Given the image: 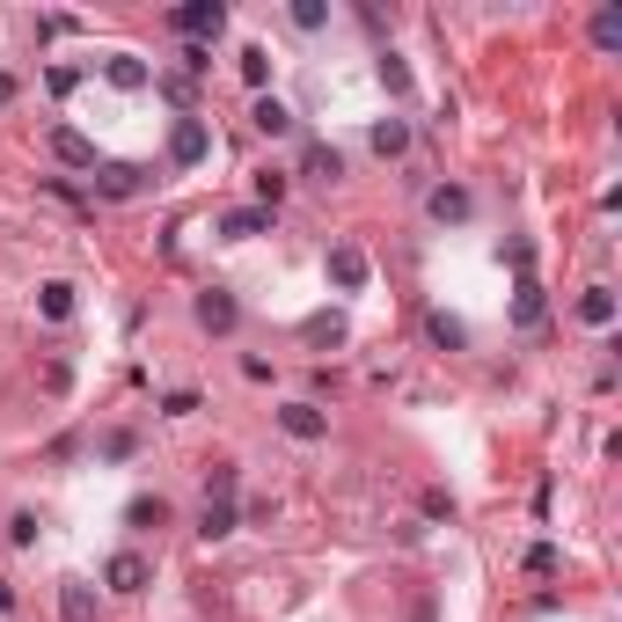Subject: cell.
<instances>
[{
	"mask_svg": "<svg viewBox=\"0 0 622 622\" xmlns=\"http://www.w3.org/2000/svg\"><path fill=\"white\" fill-rule=\"evenodd\" d=\"M206 154H213V125L184 110V118L168 125V168H198Z\"/></svg>",
	"mask_w": 622,
	"mask_h": 622,
	"instance_id": "6da1fadb",
	"label": "cell"
},
{
	"mask_svg": "<svg viewBox=\"0 0 622 622\" xmlns=\"http://www.w3.org/2000/svg\"><path fill=\"white\" fill-rule=\"evenodd\" d=\"M322 271H330V293H366V279H374V263H366L360 242H330Z\"/></svg>",
	"mask_w": 622,
	"mask_h": 622,
	"instance_id": "7a4b0ae2",
	"label": "cell"
},
{
	"mask_svg": "<svg viewBox=\"0 0 622 622\" xmlns=\"http://www.w3.org/2000/svg\"><path fill=\"white\" fill-rule=\"evenodd\" d=\"M279 432L301 439V447H322V439H330V410L308 403V396H293V403H279Z\"/></svg>",
	"mask_w": 622,
	"mask_h": 622,
	"instance_id": "3957f363",
	"label": "cell"
},
{
	"mask_svg": "<svg viewBox=\"0 0 622 622\" xmlns=\"http://www.w3.org/2000/svg\"><path fill=\"white\" fill-rule=\"evenodd\" d=\"M168 30L191 37V45H206V37L227 30V8H220V0H184V8H168Z\"/></svg>",
	"mask_w": 622,
	"mask_h": 622,
	"instance_id": "277c9868",
	"label": "cell"
},
{
	"mask_svg": "<svg viewBox=\"0 0 622 622\" xmlns=\"http://www.w3.org/2000/svg\"><path fill=\"white\" fill-rule=\"evenodd\" d=\"M191 322H198L206 337H235V322H242V301H235L227 286H206V293L191 301Z\"/></svg>",
	"mask_w": 622,
	"mask_h": 622,
	"instance_id": "5b68a950",
	"label": "cell"
},
{
	"mask_svg": "<svg viewBox=\"0 0 622 622\" xmlns=\"http://www.w3.org/2000/svg\"><path fill=\"white\" fill-rule=\"evenodd\" d=\"M89 176H96V198H140L154 184V168H140V162H96Z\"/></svg>",
	"mask_w": 622,
	"mask_h": 622,
	"instance_id": "8992f818",
	"label": "cell"
},
{
	"mask_svg": "<svg viewBox=\"0 0 622 622\" xmlns=\"http://www.w3.org/2000/svg\"><path fill=\"white\" fill-rule=\"evenodd\" d=\"M103 81H110L118 96H140V89H154V67H146L140 51H110V59H103Z\"/></svg>",
	"mask_w": 622,
	"mask_h": 622,
	"instance_id": "52a82bcc",
	"label": "cell"
},
{
	"mask_svg": "<svg viewBox=\"0 0 622 622\" xmlns=\"http://www.w3.org/2000/svg\"><path fill=\"white\" fill-rule=\"evenodd\" d=\"M146 578H154V564H146L140 550H118L103 564V586H110V594H146Z\"/></svg>",
	"mask_w": 622,
	"mask_h": 622,
	"instance_id": "ba28073f",
	"label": "cell"
},
{
	"mask_svg": "<svg viewBox=\"0 0 622 622\" xmlns=\"http://www.w3.org/2000/svg\"><path fill=\"white\" fill-rule=\"evenodd\" d=\"M425 213L439 220V227H461V220L477 213V198L461 191V184H432V191H425Z\"/></svg>",
	"mask_w": 622,
	"mask_h": 622,
	"instance_id": "9c48e42d",
	"label": "cell"
},
{
	"mask_svg": "<svg viewBox=\"0 0 622 622\" xmlns=\"http://www.w3.org/2000/svg\"><path fill=\"white\" fill-rule=\"evenodd\" d=\"M257 235H271V213L263 206H227L220 213V242H257Z\"/></svg>",
	"mask_w": 622,
	"mask_h": 622,
	"instance_id": "30bf717a",
	"label": "cell"
},
{
	"mask_svg": "<svg viewBox=\"0 0 622 622\" xmlns=\"http://www.w3.org/2000/svg\"><path fill=\"white\" fill-rule=\"evenodd\" d=\"M51 154L67 168H96V140H89L81 125H51Z\"/></svg>",
	"mask_w": 622,
	"mask_h": 622,
	"instance_id": "8fae6325",
	"label": "cell"
},
{
	"mask_svg": "<svg viewBox=\"0 0 622 622\" xmlns=\"http://www.w3.org/2000/svg\"><path fill=\"white\" fill-rule=\"evenodd\" d=\"M366 146H374L382 162H403V154H410V118H374V132H366Z\"/></svg>",
	"mask_w": 622,
	"mask_h": 622,
	"instance_id": "7c38bea8",
	"label": "cell"
},
{
	"mask_svg": "<svg viewBox=\"0 0 622 622\" xmlns=\"http://www.w3.org/2000/svg\"><path fill=\"white\" fill-rule=\"evenodd\" d=\"M125 527H132V535H154V527H168V498H162V491H140V498H125Z\"/></svg>",
	"mask_w": 622,
	"mask_h": 622,
	"instance_id": "4fadbf2b",
	"label": "cell"
},
{
	"mask_svg": "<svg viewBox=\"0 0 622 622\" xmlns=\"http://www.w3.org/2000/svg\"><path fill=\"white\" fill-rule=\"evenodd\" d=\"M59 622H96V586L89 578H59Z\"/></svg>",
	"mask_w": 622,
	"mask_h": 622,
	"instance_id": "5bb4252c",
	"label": "cell"
},
{
	"mask_svg": "<svg viewBox=\"0 0 622 622\" xmlns=\"http://www.w3.org/2000/svg\"><path fill=\"white\" fill-rule=\"evenodd\" d=\"M572 315L586 322V330H615V286H586Z\"/></svg>",
	"mask_w": 622,
	"mask_h": 622,
	"instance_id": "9a60e30c",
	"label": "cell"
},
{
	"mask_svg": "<svg viewBox=\"0 0 622 622\" xmlns=\"http://www.w3.org/2000/svg\"><path fill=\"white\" fill-rule=\"evenodd\" d=\"M301 337H308L315 352H337V344L352 337V322H344V315H337V308H322V315H308V322H301Z\"/></svg>",
	"mask_w": 622,
	"mask_h": 622,
	"instance_id": "2e32d148",
	"label": "cell"
},
{
	"mask_svg": "<svg viewBox=\"0 0 622 622\" xmlns=\"http://www.w3.org/2000/svg\"><path fill=\"white\" fill-rule=\"evenodd\" d=\"M235 527H242V505L235 498H206V513H198V535H206V542H227Z\"/></svg>",
	"mask_w": 622,
	"mask_h": 622,
	"instance_id": "e0dca14e",
	"label": "cell"
},
{
	"mask_svg": "<svg viewBox=\"0 0 622 622\" xmlns=\"http://www.w3.org/2000/svg\"><path fill=\"white\" fill-rule=\"evenodd\" d=\"M73 279H45V286H37V315H45V322H73Z\"/></svg>",
	"mask_w": 622,
	"mask_h": 622,
	"instance_id": "ac0fdd59",
	"label": "cell"
},
{
	"mask_svg": "<svg viewBox=\"0 0 622 622\" xmlns=\"http://www.w3.org/2000/svg\"><path fill=\"white\" fill-rule=\"evenodd\" d=\"M249 125H257L263 140H286V132H293V110L279 96H257V103H249Z\"/></svg>",
	"mask_w": 622,
	"mask_h": 622,
	"instance_id": "d6986e66",
	"label": "cell"
},
{
	"mask_svg": "<svg viewBox=\"0 0 622 622\" xmlns=\"http://www.w3.org/2000/svg\"><path fill=\"white\" fill-rule=\"evenodd\" d=\"M425 337L439 344V352H461V344H469V322H461V315H447V308H432V315H425Z\"/></svg>",
	"mask_w": 622,
	"mask_h": 622,
	"instance_id": "ffe728a7",
	"label": "cell"
},
{
	"mask_svg": "<svg viewBox=\"0 0 622 622\" xmlns=\"http://www.w3.org/2000/svg\"><path fill=\"white\" fill-rule=\"evenodd\" d=\"M301 168H308L315 184H337V176H344V154H337V146H322V140H308V154H301Z\"/></svg>",
	"mask_w": 622,
	"mask_h": 622,
	"instance_id": "44dd1931",
	"label": "cell"
},
{
	"mask_svg": "<svg viewBox=\"0 0 622 622\" xmlns=\"http://www.w3.org/2000/svg\"><path fill=\"white\" fill-rule=\"evenodd\" d=\"M235 67H242V81H249L257 96H271V51H263V45H242Z\"/></svg>",
	"mask_w": 622,
	"mask_h": 622,
	"instance_id": "7402d4cb",
	"label": "cell"
},
{
	"mask_svg": "<svg viewBox=\"0 0 622 622\" xmlns=\"http://www.w3.org/2000/svg\"><path fill=\"white\" fill-rule=\"evenodd\" d=\"M513 322H520V330H535V322H542V286H535V279H520V286H513Z\"/></svg>",
	"mask_w": 622,
	"mask_h": 622,
	"instance_id": "603a6c76",
	"label": "cell"
},
{
	"mask_svg": "<svg viewBox=\"0 0 622 622\" xmlns=\"http://www.w3.org/2000/svg\"><path fill=\"white\" fill-rule=\"evenodd\" d=\"M594 51H622V8H600L594 15Z\"/></svg>",
	"mask_w": 622,
	"mask_h": 622,
	"instance_id": "cb8c5ba5",
	"label": "cell"
},
{
	"mask_svg": "<svg viewBox=\"0 0 622 622\" xmlns=\"http://www.w3.org/2000/svg\"><path fill=\"white\" fill-rule=\"evenodd\" d=\"M286 15H293V30H308V37L315 30H330V8H322V0H293Z\"/></svg>",
	"mask_w": 622,
	"mask_h": 622,
	"instance_id": "d4e9b609",
	"label": "cell"
},
{
	"mask_svg": "<svg viewBox=\"0 0 622 622\" xmlns=\"http://www.w3.org/2000/svg\"><path fill=\"white\" fill-rule=\"evenodd\" d=\"M279 198H286V168H257V206L271 213Z\"/></svg>",
	"mask_w": 622,
	"mask_h": 622,
	"instance_id": "484cf974",
	"label": "cell"
},
{
	"mask_svg": "<svg viewBox=\"0 0 622 622\" xmlns=\"http://www.w3.org/2000/svg\"><path fill=\"white\" fill-rule=\"evenodd\" d=\"M37 535H45L37 513H15V520H8V542H15V550H37Z\"/></svg>",
	"mask_w": 622,
	"mask_h": 622,
	"instance_id": "4316f807",
	"label": "cell"
},
{
	"mask_svg": "<svg viewBox=\"0 0 622 622\" xmlns=\"http://www.w3.org/2000/svg\"><path fill=\"white\" fill-rule=\"evenodd\" d=\"M382 89L388 96H410V67L396 59V51H382Z\"/></svg>",
	"mask_w": 622,
	"mask_h": 622,
	"instance_id": "83f0119b",
	"label": "cell"
},
{
	"mask_svg": "<svg viewBox=\"0 0 622 622\" xmlns=\"http://www.w3.org/2000/svg\"><path fill=\"white\" fill-rule=\"evenodd\" d=\"M206 498H235V469H227V461L206 469Z\"/></svg>",
	"mask_w": 622,
	"mask_h": 622,
	"instance_id": "f1b7e54d",
	"label": "cell"
},
{
	"mask_svg": "<svg viewBox=\"0 0 622 622\" xmlns=\"http://www.w3.org/2000/svg\"><path fill=\"white\" fill-rule=\"evenodd\" d=\"M556 564H564V556H556V542H535V550H527V572H535V578H550Z\"/></svg>",
	"mask_w": 622,
	"mask_h": 622,
	"instance_id": "f546056e",
	"label": "cell"
},
{
	"mask_svg": "<svg viewBox=\"0 0 622 622\" xmlns=\"http://www.w3.org/2000/svg\"><path fill=\"white\" fill-rule=\"evenodd\" d=\"M45 89H51V96H73V89H81V67H51Z\"/></svg>",
	"mask_w": 622,
	"mask_h": 622,
	"instance_id": "4dcf8cb0",
	"label": "cell"
},
{
	"mask_svg": "<svg viewBox=\"0 0 622 622\" xmlns=\"http://www.w3.org/2000/svg\"><path fill=\"white\" fill-rule=\"evenodd\" d=\"M425 520H455V498H447L439 483H432V491H425Z\"/></svg>",
	"mask_w": 622,
	"mask_h": 622,
	"instance_id": "1f68e13d",
	"label": "cell"
},
{
	"mask_svg": "<svg viewBox=\"0 0 622 622\" xmlns=\"http://www.w3.org/2000/svg\"><path fill=\"white\" fill-rule=\"evenodd\" d=\"M176 59H184V73H206V67H213V51H206V45H184Z\"/></svg>",
	"mask_w": 622,
	"mask_h": 622,
	"instance_id": "d6a6232c",
	"label": "cell"
},
{
	"mask_svg": "<svg viewBox=\"0 0 622 622\" xmlns=\"http://www.w3.org/2000/svg\"><path fill=\"white\" fill-rule=\"evenodd\" d=\"M8 103H15V73H0V110H8Z\"/></svg>",
	"mask_w": 622,
	"mask_h": 622,
	"instance_id": "836d02e7",
	"label": "cell"
},
{
	"mask_svg": "<svg viewBox=\"0 0 622 622\" xmlns=\"http://www.w3.org/2000/svg\"><path fill=\"white\" fill-rule=\"evenodd\" d=\"M8 608H15V586H8V578H0V615H8Z\"/></svg>",
	"mask_w": 622,
	"mask_h": 622,
	"instance_id": "e575fe53",
	"label": "cell"
}]
</instances>
